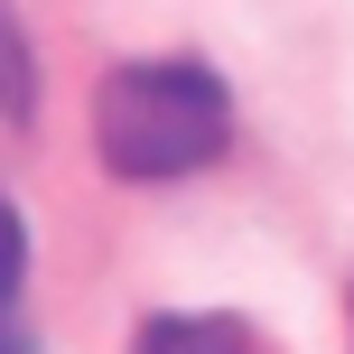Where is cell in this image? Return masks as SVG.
<instances>
[{
    "label": "cell",
    "mask_w": 354,
    "mask_h": 354,
    "mask_svg": "<svg viewBox=\"0 0 354 354\" xmlns=\"http://www.w3.org/2000/svg\"><path fill=\"white\" fill-rule=\"evenodd\" d=\"M224 140H233V93H224V75L205 56H131L93 93V149L131 187L214 168Z\"/></svg>",
    "instance_id": "1"
},
{
    "label": "cell",
    "mask_w": 354,
    "mask_h": 354,
    "mask_svg": "<svg viewBox=\"0 0 354 354\" xmlns=\"http://www.w3.org/2000/svg\"><path fill=\"white\" fill-rule=\"evenodd\" d=\"M131 354H261V336L243 317H149Z\"/></svg>",
    "instance_id": "2"
},
{
    "label": "cell",
    "mask_w": 354,
    "mask_h": 354,
    "mask_svg": "<svg viewBox=\"0 0 354 354\" xmlns=\"http://www.w3.org/2000/svg\"><path fill=\"white\" fill-rule=\"evenodd\" d=\"M37 112V56H28V28L10 19V0H0V131H28Z\"/></svg>",
    "instance_id": "3"
},
{
    "label": "cell",
    "mask_w": 354,
    "mask_h": 354,
    "mask_svg": "<svg viewBox=\"0 0 354 354\" xmlns=\"http://www.w3.org/2000/svg\"><path fill=\"white\" fill-rule=\"evenodd\" d=\"M19 270H28V233H19V205L0 196V289H19Z\"/></svg>",
    "instance_id": "4"
},
{
    "label": "cell",
    "mask_w": 354,
    "mask_h": 354,
    "mask_svg": "<svg viewBox=\"0 0 354 354\" xmlns=\"http://www.w3.org/2000/svg\"><path fill=\"white\" fill-rule=\"evenodd\" d=\"M0 354H37L28 317H19V289H0Z\"/></svg>",
    "instance_id": "5"
}]
</instances>
